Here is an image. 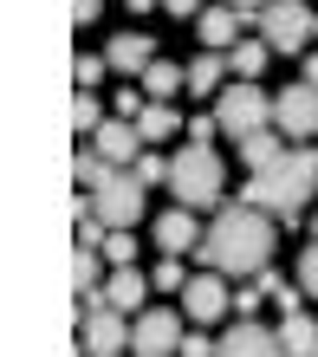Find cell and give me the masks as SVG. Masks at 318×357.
Listing matches in <instances>:
<instances>
[{
  "instance_id": "obj_1",
  "label": "cell",
  "mask_w": 318,
  "mask_h": 357,
  "mask_svg": "<svg viewBox=\"0 0 318 357\" xmlns=\"http://www.w3.org/2000/svg\"><path fill=\"white\" fill-rule=\"evenodd\" d=\"M195 260H208L215 273H227V280H260L266 260H273V215L253 208V202H227L221 215L202 227Z\"/></svg>"
},
{
  "instance_id": "obj_2",
  "label": "cell",
  "mask_w": 318,
  "mask_h": 357,
  "mask_svg": "<svg viewBox=\"0 0 318 357\" xmlns=\"http://www.w3.org/2000/svg\"><path fill=\"white\" fill-rule=\"evenodd\" d=\"M312 195H318V150L292 143L273 169H253V182H247L241 202L266 208V215H280V227H299V208H305Z\"/></svg>"
},
{
  "instance_id": "obj_3",
  "label": "cell",
  "mask_w": 318,
  "mask_h": 357,
  "mask_svg": "<svg viewBox=\"0 0 318 357\" xmlns=\"http://www.w3.org/2000/svg\"><path fill=\"white\" fill-rule=\"evenodd\" d=\"M169 188H176L182 208H215L221 202V156L215 143H182L169 156Z\"/></svg>"
},
{
  "instance_id": "obj_4",
  "label": "cell",
  "mask_w": 318,
  "mask_h": 357,
  "mask_svg": "<svg viewBox=\"0 0 318 357\" xmlns=\"http://www.w3.org/2000/svg\"><path fill=\"white\" fill-rule=\"evenodd\" d=\"M215 117H221V130L227 137H253V130H273V98L253 85V78H234L221 98H215Z\"/></svg>"
},
{
  "instance_id": "obj_5",
  "label": "cell",
  "mask_w": 318,
  "mask_h": 357,
  "mask_svg": "<svg viewBox=\"0 0 318 357\" xmlns=\"http://www.w3.org/2000/svg\"><path fill=\"white\" fill-rule=\"evenodd\" d=\"M253 20H260V39H266L273 52H299L305 39L318 33V20H312V7H305V0H266V7L253 13Z\"/></svg>"
},
{
  "instance_id": "obj_6",
  "label": "cell",
  "mask_w": 318,
  "mask_h": 357,
  "mask_svg": "<svg viewBox=\"0 0 318 357\" xmlns=\"http://www.w3.org/2000/svg\"><path fill=\"white\" fill-rule=\"evenodd\" d=\"M143 195H150V182H143L137 169H111V176L91 188V215H104L111 227H130L143 215Z\"/></svg>"
},
{
  "instance_id": "obj_7",
  "label": "cell",
  "mask_w": 318,
  "mask_h": 357,
  "mask_svg": "<svg viewBox=\"0 0 318 357\" xmlns=\"http://www.w3.org/2000/svg\"><path fill=\"white\" fill-rule=\"evenodd\" d=\"M130 351H137V357H176V351H182L176 305H143V312H137V331H130Z\"/></svg>"
},
{
  "instance_id": "obj_8",
  "label": "cell",
  "mask_w": 318,
  "mask_h": 357,
  "mask_svg": "<svg viewBox=\"0 0 318 357\" xmlns=\"http://www.w3.org/2000/svg\"><path fill=\"white\" fill-rule=\"evenodd\" d=\"M182 312H188L195 325H221L227 312H234V299H227V273H215V266L195 273V280L182 286Z\"/></svg>"
},
{
  "instance_id": "obj_9",
  "label": "cell",
  "mask_w": 318,
  "mask_h": 357,
  "mask_svg": "<svg viewBox=\"0 0 318 357\" xmlns=\"http://www.w3.org/2000/svg\"><path fill=\"white\" fill-rule=\"evenodd\" d=\"M273 123H280L286 137H318V85H286L280 98H273Z\"/></svg>"
},
{
  "instance_id": "obj_10",
  "label": "cell",
  "mask_w": 318,
  "mask_h": 357,
  "mask_svg": "<svg viewBox=\"0 0 318 357\" xmlns=\"http://www.w3.org/2000/svg\"><path fill=\"white\" fill-rule=\"evenodd\" d=\"M130 331H137V325H123V312H117V305L84 312V357H123Z\"/></svg>"
},
{
  "instance_id": "obj_11",
  "label": "cell",
  "mask_w": 318,
  "mask_h": 357,
  "mask_svg": "<svg viewBox=\"0 0 318 357\" xmlns=\"http://www.w3.org/2000/svg\"><path fill=\"white\" fill-rule=\"evenodd\" d=\"M215 357H286V344H280V331H266L260 319H234L221 331V351Z\"/></svg>"
},
{
  "instance_id": "obj_12",
  "label": "cell",
  "mask_w": 318,
  "mask_h": 357,
  "mask_svg": "<svg viewBox=\"0 0 318 357\" xmlns=\"http://www.w3.org/2000/svg\"><path fill=\"white\" fill-rule=\"evenodd\" d=\"M104 59H111L117 78H143V72L156 66V39L150 33H117L111 46H104Z\"/></svg>"
},
{
  "instance_id": "obj_13",
  "label": "cell",
  "mask_w": 318,
  "mask_h": 357,
  "mask_svg": "<svg viewBox=\"0 0 318 357\" xmlns=\"http://www.w3.org/2000/svg\"><path fill=\"white\" fill-rule=\"evenodd\" d=\"M91 143L117 162V169H123V162H137L143 150H150V143H143V130H137V117H111V123H98V130H91Z\"/></svg>"
},
{
  "instance_id": "obj_14",
  "label": "cell",
  "mask_w": 318,
  "mask_h": 357,
  "mask_svg": "<svg viewBox=\"0 0 318 357\" xmlns=\"http://www.w3.org/2000/svg\"><path fill=\"white\" fill-rule=\"evenodd\" d=\"M156 247H162V254H195V247H202V227H195V208H162V215H156Z\"/></svg>"
},
{
  "instance_id": "obj_15",
  "label": "cell",
  "mask_w": 318,
  "mask_h": 357,
  "mask_svg": "<svg viewBox=\"0 0 318 357\" xmlns=\"http://www.w3.org/2000/svg\"><path fill=\"white\" fill-rule=\"evenodd\" d=\"M195 33H202V46L208 52H227V46H241V7H202V20H195Z\"/></svg>"
},
{
  "instance_id": "obj_16",
  "label": "cell",
  "mask_w": 318,
  "mask_h": 357,
  "mask_svg": "<svg viewBox=\"0 0 318 357\" xmlns=\"http://www.w3.org/2000/svg\"><path fill=\"white\" fill-rule=\"evenodd\" d=\"M104 299H111L117 312H143V299H150V280H143L137 266H117L111 280H104Z\"/></svg>"
},
{
  "instance_id": "obj_17",
  "label": "cell",
  "mask_w": 318,
  "mask_h": 357,
  "mask_svg": "<svg viewBox=\"0 0 318 357\" xmlns=\"http://www.w3.org/2000/svg\"><path fill=\"white\" fill-rule=\"evenodd\" d=\"M280 344H286V357H318V319L312 312H286L280 319Z\"/></svg>"
},
{
  "instance_id": "obj_18",
  "label": "cell",
  "mask_w": 318,
  "mask_h": 357,
  "mask_svg": "<svg viewBox=\"0 0 318 357\" xmlns=\"http://www.w3.org/2000/svg\"><path fill=\"white\" fill-rule=\"evenodd\" d=\"M143 91H150V104H169L176 91H188V66H176V59H156V66L143 72Z\"/></svg>"
},
{
  "instance_id": "obj_19",
  "label": "cell",
  "mask_w": 318,
  "mask_h": 357,
  "mask_svg": "<svg viewBox=\"0 0 318 357\" xmlns=\"http://www.w3.org/2000/svg\"><path fill=\"white\" fill-rule=\"evenodd\" d=\"M280 137H286L280 123H273V130H253V137H241V162H247V169H273V162L286 156V143H280Z\"/></svg>"
},
{
  "instance_id": "obj_20",
  "label": "cell",
  "mask_w": 318,
  "mask_h": 357,
  "mask_svg": "<svg viewBox=\"0 0 318 357\" xmlns=\"http://www.w3.org/2000/svg\"><path fill=\"white\" fill-rule=\"evenodd\" d=\"M227 72H234V66H227V52H202L195 66H188V91H195V98H221V78Z\"/></svg>"
},
{
  "instance_id": "obj_21",
  "label": "cell",
  "mask_w": 318,
  "mask_h": 357,
  "mask_svg": "<svg viewBox=\"0 0 318 357\" xmlns=\"http://www.w3.org/2000/svg\"><path fill=\"white\" fill-rule=\"evenodd\" d=\"M266 59H273L266 39H241V46H227V66H234V78H260Z\"/></svg>"
},
{
  "instance_id": "obj_22",
  "label": "cell",
  "mask_w": 318,
  "mask_h": 357,
  "mask_svg": "<svg viewBox=\"0 0 318 357\" xmlns=\"http://www.w3.org/2000/svg\"><path fill=\"white\" fill-rule=\"evenodd\" d=\"M176 104H143V117H137V130H143V143H169L176 137Z\"/></svg>"
},
{
  "instance_id": "obj_23",
  "label": "cell",
  "mask_w": 318,
  "mask_h": 357,
  "mask_svg": "<svg viewBox=\"0 0 318 357\" xmlns=\"http://www.w3.org/2000/svg\"><path fill=\"white\" fill-rule=\"evenodd\" d=\"M72 286L78 292H98L104 286V254H98V247H78V254H72Z\"/></svg>"
},
{
  "instance_id": "obj_24",
  "label": "cell",
  "mask_w": 318,
  "mask_h": 357,
  "mask_svg": "<svg viewBox=\"0 0 318 357\" xmlns=\"http://www.w3.org/2000/svg\"><path fill=\"white\" fill-rule=\"evenodd\" d=\"M104 72H111V59H104V52H78V59H72V78H78V91H91Z\"/></svg>"
},
{
  "instance_id": "obj_25",
  "label": "cell",
  "mask_w": 318,
  "mask_h": 357,
  "mask_svg": "<svg viewBox=\"0 0 318 357\" xmlns=\"http://www.w3.org/2000/svg\"><path fill=\"white\" fill-rule=\"evenodd\" d=\"M273 299V292H266V280H247L241 292H234V319H253V312H260Z\"/></svg>"
},
{
  "instance_id": "obj_26",
  "label": "cell",
  "mask_w": 318,
  "mask_h": 357,
  "mask_svg": "<svg viewBox=\"0 0 318 357\" xmlns=\"http://www.w3.org/2000/svg\"><path fill=\"white\" fill-rule=\"evenodd\" d=\"M150 286H162V292H182V286H188V266H182V254H169V260L150 273Z\"/></svg>"
},
{
  "instance_id": "obj_27",
  "label": "cell",
  "mask_w": 318,
  "mask_h": 357,
  "mask_svg": "<svg viewBox=\"0 0 318 357\" xmlns=\"http://www.w3.org/2000/svg\"><path fill=\"white\" fill-rule=\"evenodd\" d=\"M104 260H111V266H130V260H137V241H130V227H111V241H104Z\"/></svg>"
},
{
  "instance_id": "obj_28",
  "label": "cell",
  "mask_w": 318,
  "mask_h": 357,
  "mask_svg": "<svg viewBox=\"0 0 318 357\" xmlns=\"http://www.w3.org/2000/svg\"><path fill=\"white\" fill-rule=\"evenodd\" d=\"M98 123H104L98 98H91V91H78V98H72V130H98Z\"/></svg>"
},
{
  "instance_id": "obj_29",
  "label": "cell",
  "mask_w": 318,
  "mask_h": 357,
  "mask_svg": "<svg viewBox=\"0 0 318 357\" xmlns=\"http://www.w3.org/2000/svg\"><path fill=\"white\" fill-rule=\"evenodd\" d=\"M130 169H137L143 182H150V188H156V182H169V156H156V150H143V156L130 162Z\"/></svg>"
},
{
  "instance_id": "obj_30",
  "label": "cell",
  "mask_w": 318,
  "mask_h": 357,
  "mask_svg": "<svg viewBox=\"0 0 318 357\" xmlns=\"http://www.w3.org/2000/svg\"><path fill=\"white\" fill-rule=\"evenodd\" d=\"M221 351V338H208V331H182V351L176 357H215Z\"/></svg>"
},
{
  "instance_id": "obj_31",
  "label": "cell",
  "mask_w": 318,
  "mask_h": 357,
  "mask_svg": "<svg viewBox=\"0 0 318 357\" xmlns=\"http://www.w3.org/2000/svg\"><path fill=\"white\" fill-rule=\"evenodd\" d=\"M299 286H305L312 299H318V241H312L305 254H299Z\"/></svg>"
},
{
  "instance_id": "obj_32",
  "label": "cell",
  "mask_w": 318,
  "mask_h": 357,
  "mask_svg": "<svg viewBox=\"0 0 318 357\" xmlns=\"http://www.w3.org/2000/svg\"><path fill=\"white\" fill-rule=\"evenodd\" d=\"M215 130H221L215 111H208V117H188V143H215Z\"/></svg>"
},
{
  "instance_id": "obj_33",
  "label": "cell",
  "mask_w": 318,
  "mask_h": 357,
  "mask_svg": "<svg viewBox=\"0 0 318 357\" xmlns=\"http://www.w3.org/2000/svg\"><path fill=\"white\" fill-rule=\"evenodd\" d=\"M98 13H104V0H72V20H78V26H91Z\"/></svg>"
},
{
  "instance_id": "obj_34",
  "label": "cell",
  "mask_w": 318,
  "mask_h": 357,
  "mask_svg": "<svg viewBox=\"0 0 318 357\" xmlns=\"http://www.w3.org/2000/svg\"><path fill=\"white\" fill-rule=\"evenodd\" d=\"M162 7L176 13V20H202V0H162Z\"/></svg>"
},
{
  "instance_id": "obj_35",
  "label": "cell",
  "mask_w": 318,
  "mask_h": 357,
  "mask_svg": "<svg viewBox=\"0 0 318 357\" xmlns=\"http://www.w3.org/2000/svg\"><path fill=\"white\" fill-rule=\"evenodd\" d=\"M305 85H318V52H305Z\"/></svg>"
},
{
  "instance_id": "obj_36",
  "label": "cell",
  "mask_w": 318,
  "mask_h": 357,
  "mask_svg": "<svg viewBox=\"0 0 318 357\" xmlns=\"http://www.w3.org/2000/svg\"><path fill=\"white\" fill-rule=\"evenodd\" d=\"M123 7H130V13H150V7H162V0H123Z\"/></svg>"
},
{
  "instance_id": "obj_37",
  "label": "cell",
  "mask_w": 318,
  "mask_h": 357,
  "mask_svg": "<svg viewBox=\"0 0 318 357\" xmlns=\"http://www.w3.org/2000/svg\"><path fill=\"white\" fill-rule=\"evenodd\" d=\"M227 7H241V13H260V7H266V0H227Z\"/></svg>"
},
{
  "instance_id": "obj_38",
  "label": "cell",
  "mask_w": 318,
  "mask_h": 357,
  "mask_svg": "<svg viewBox=\"0 0 318 357\" xmlns=\"http://www.w3.org/2000/svg\"><path fill=\"white\" fill-rule=\"evenodd\" d=\"M312 241H318V215H312Z\"/></svg>"
}]
</instances>
